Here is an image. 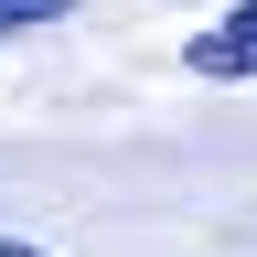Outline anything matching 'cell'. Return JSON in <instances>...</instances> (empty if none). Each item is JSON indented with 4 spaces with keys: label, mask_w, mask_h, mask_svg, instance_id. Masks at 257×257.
Returning a JSON list of instances; mask_svg holds the SVG:
<instances>
[{
    "label": "cell",
    "mask_w": 257,
    "mask_h": 257,
    "mask_svg": "<svg viewBox=\"0 0 257 257\" xmlns=\"http://www.w3.org/2000/svg\"><path fill=\"white\" fill-rule=\"evenodd\" d=\"M193 75H257V0H246V11H225L204 43H193Z\"/></svg>",
    "instance_id": "obj_1"
},
{
    "label": "cell",
    "mask_w": 257,
    "mask_h": 257,
    "mask_svg": "<svg viewBox=\"0 0 257 257\" xmlns=\"http://www.w3.org/2000/svg\"><path fill=\"white\" fill-rule=\"evenodd\" d=\"M0 257H43V246H22V236H0Z\"/></svg>",
    "instance_id": "obj_3"
},
{
    "label": "cell",
    "mask_w": 257,
    "mask_h": 257,
    "mask_svg": "<svg viewBox=\"0 0 257 257\" xmlns=\"http://www.w3.org/2000/svg\"><path fill=\"white\" fill-rule=\"evenodd\" d=\"M75 0H0V32H32V22H64Z\"/></svg>",
    "instance_id": "obj_2"
}]
</instances>
